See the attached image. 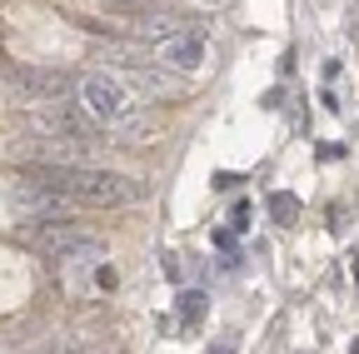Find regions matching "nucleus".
I'll use <instances>...</instances> for the list:
<instances>
[{
  "label": "nucleus",
  "instance_id": "f257e3e1",
  "mask_svg": "<svg viewBox=\"0 0 359 354\" xmlns=\"http://www.w3.org/2000/svg\"><path fill=\"white\" fill-rule=\"evenodd\" d=\"M20 175L50 185L75 210H125V205H135L145 195V185H135L130 175H115L105 165H25Z\"/></svg>",
  "mask_w": 359,
  "mask_h": 354
},
{
  "label": "nucleus",
  "instance_id": "f03ea898",
  "mask_svg": "<svg viewBox=\"0 0 359 354\" xmlns=\"http://www.w3.org/2000/svg\"><path fill=\"white\" fill-rule=\"evenodd\" d=\"M50 270L65 285V294H75V299H95V294H110L120 285L105 245L80 235V230H70L60 245H50Z\"/></svg>",
  "mask_w": 359,
  "mask_h": 354
},
{
  "label": "nucleus",
  "instance_id": "7ed1b4c3",
  "mask_svg": "<svg viewBox=\"0 0 359 354\" xmlns=\"http://www.w3.org/2000/svg\"><path fill=\"white\" fill-rule=\"evenodd\" d=\"M70 200L65 195H55L50 185H40V180H15V190H11V215L20 219V225H30L35 235L40 230H50V225H70Z\"/></svg>",
  "mask_w": 359,
  "mask_h": 354
},
{
  "label": "nucleus",
  "instance_id": "20e7f679",
  "mask_svg": "<svg viewBox=\"0 0 359 354\" xmlns=\"http://www.w3.org/2000/svg\"><path fill=\"white\" fill-rule=\"evenodd\" d=\"M130 85L115 75V70H95V75H80V90H75V105L95 120L100 130H110L125 110H130Z\"/></svg>",
  "mask_w": 359,
  "mask_h": 354
},
{
  "label": "nucleus",
  "instance_id": "39448f33",
  "mask_svg": "<svg viewBox=\"0 0 359 354\" xmlns=\"http://www.w3.org/2000/svg\"><path fill=\"white\" fill-rule=\"evenodd\" d=\"M110 65H115V75L130 85V95H140V100H170V95H180V75L175 70H165L160 60H145V55H110Z\"/></svg>",
  "mask_w": 359,
  "mask_h": 354
},
{
  "label": "nucleus",
  "instance_id": "423d86ee",
  "mask_svg": "<svg viewBox=\"0 0 359 354\" xmlns=\"http://www.w3.org/2000/svg\"><path fill=\"white\" fill-rule=\"evenodd\" d=\"M205 50H210V30L200 20H180L160 46H155V60L165 70H175V75H190V70L205 65Z\"/></svg>",
  "mask_w": 359,
  "mask_h": 354
},
{
  "label": "nucleus",
  "instance_id": "0eeeda50",
  "mask_svg": "<svg viewBox=\"0 0 359 354\" xmlns=\"http://www.w3.org/2000/svg\"><path fill=\"white\" fill-rule=\"evenodd\" d=\"M11 85H15L30 105H65V100H75V90H80L75 75H65V70H30V65H20V70L11 75Z\"/></svg>",
  "mask_w": 359,
  "mask_h": 354
},
{
  "label": "nucleus",
  "instance_id": "6e6552de",
  "mask_svg": "<svg viewBox=\"0 0 359 354\" xmlns=\"http://www.w3.org/2000/svg\"><path fill=\"white\" fill-rule=\"evenodd\" d=\"M110 135H115V140H150V135H155V115H145V110H125V115L110 125Z\"/></svg>",
  "mask_w": 359,
  "mask_h": 354
},
{
  "label": "nucleus",
  "instance_id": "1a4fd4ad",
  "mask_svg": "<svg viewBox=\"0 0 359 354\" xmlns=\"http://www.w3.org/2000/svg\"><path fill=\"white\" fill-rule=\"evenodd\" d=\"M175 309H180V325H185V329H195V325H200V315H205V294H200V290L175 294Z\"/></svg>",
  "mask_w": 359,
  "mask_h": 354
},
{
  "label": "nucleus",
  "instance_id": "9d476101",
  "mask_svg": "<svg viewBox=\"0 0 359 354\" xmlns=\"http://www.w3.org/2000/svg\"><path fill=\"white\" fill-rule=\"evenodd\" d=\"M269 210H275L280 225H290V219L299 215V200H294V195H269Z\"/></svg>",
  "mask_w": 359,
  "mask_h": 354
},
{
  "label": "nucleus",
  "instance_id": "9b49d317",
  "mask_svg": "<svg viewBox=\"0 0 359 354\" xmlns=\"http://www.w3.org/2000/svg\"><path fill=\"white\" fill-rule=\"evenodd\" d=\"M245 225H250V205H235V210H230V230L240 235Z\"/></svg>",
  "mask_w": 359,
  "mask_h": 354
}]
</instances>
